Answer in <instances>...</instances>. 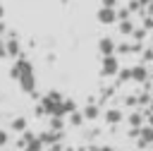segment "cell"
<instances>
[{
    "mask_svg": "<svg viewBox=\"0 0 153 151\" xmlns=\"http://www.w3.org/2000/svg\"><path fill=\"white\" fill-rule=\"evenodd\" d=\"M12 77L19 81V86L24 89V91H33L36 89V79H33V67L26 62V60H17L14 62V67H12Z\"/></svg>",
    "mask_w": 153,
    "mask_h": 151,
    "instance_id": "6da1fadb",
    "label": "cell"
},
{
    "mask_svg": "<svg viewBox=\"0 0 153 151\" xmlns=\"http://www.w3.org/2000/svg\"><path fill=\"white\" fill-rule=\"evenodd\" d=\"M117 70H120V65H117V58H115V55L103 58V74L112 77V74H117Z\"/></svg>",
    "mask_w": 153,
    "mask_h": 151,
    "instance_id": "7a4b0ae2",
    "label": "cell"
},
{
    "mask_svg": "<svg viewBox=\"0 0 153 151\" xmlns=\"http://www.w3.org/2000/svg\"><path fill=\"white\" fill-rule=\"evenodd\" d=\"M98 19H100L103 24H115V22H117V12H115V10H108V7H100V10H98Z\"/></svg>",
    "mask_w": 153,
    "mask_h": 151,
    "instance_id": "3957f363",
    "label": "cell"
},
{
    "mask_svg": "<svg viewBox=\"0 0 153 151\" xmlns=\"http://www.w3.org/2000/svg\"><path fill=\"white\" fill-rule=\"evenodd\" d=\"M98 50L103 53V58H108V55H115V41H112V38H100V43H98Z\"/></svg>",
    "mask_w": 153,
    "mask_h": 151,
    "instance_id": "277c9868",
    "label": "cell"
},
{
    "mask_svg": "<svg viewBox=\"0 0 153 151\" xmlns=\"http://www.w3.org/2000/svg\"><path fill=\"white\" fill-rule=\"evenodd\" d=\"M5 50H7V58H14V55H19V41H17V38H10V41H5Z\"/></svg>",
    "mask_w": 153,
    "mask_h": 151,
    "instance_id": "5b68a950",
    "label": "cell"
},
{
    "mask_svg": "<svg viewBox=\"0 0 153 151\" xmlns=\"http://www.w3.org/2000/svg\"><path fill=\"white\" fill-rule=\"evenodd\" d=\"M136 81H143L146 79V67H141V65H136V67H131V72H129Z\"/></svg>",
    "mask_w": 153,
    "mask_h": 151,
    "instance_id": "8992f818",
    "label": "cell"
},
{
    "mask_svg": "<svg viewBox=\"0 0 153 151\" xmlns=\"http://www.w3.org/2000/svg\"><path fill=\"white\" fill-rule=\"evenodd\" d=\"M98 115V108H93V105H88L84 113H81V117H96Z\"/></svg>",
    "mask_w": 153,
    "mask_h": 151,
    "instance_id": "52a82bcc",
    "label": "cell"
},
{
    "mask_svg": "<svg viewBox=\"0 0 153 151\" xmlns=\"http://www.w3.org/2000/svg\"><path fill=\"white\" fill-rule=\"evenodd\" d=\"M120 117H122V113H120V110H110V113H108V122H117Z\"/></svg>",
    "mask_w": 153,
    "mask_h": 151,
    "instance_id": "ba28073f",
    "label": "cell"
},
{
    "mask_svg": "<svg viewBox=\"0 0 153 151\" xmlns=\"http://www.w3.org/2000/svg\"><path fill=\"white\" fill-rule=\"evenodd\" d=\"M141 134H143V141H153V129H151V127H146Z\"/></svg>",
    "mask_w": 153,
    "mask_h": 151,
    "instance_id": "9c48e42d",
    "label": "cell"
},
{
    "mask_svg": "<svg viewBox=\"0 0 153 151\" xmlns=\"http://www.w3.org/2000/svg\"><path fill=\"white\" fill-rule=\"evenodd\" d=\"M120 29H122L124 34H131V31H134V24H131V22H124V24H122Z\"/></svg>",
    "mask_w": 153,
    "mask_h": 151,
    "instance_id": "30bf717a",
    "label": "cell"
},
{
    "mask_svg": "<svg viewBox=\"0 0 153 151\" xmlns=\"http://www.w3.org/2000/svg\"><path fill=\"white\" fill-rule=\"evenodd\" d=\"M12 127H14V129H26V122L19 117V120H14V122H12Z\"/></svg>",
    "mask_w": 153,
    "mask_h": 151,
    "instance_id": "8fae6325",
    "label": "cell"
},
{
    "mask_svg": "<svg viewBox=\"0 0 153 151\" xmlns=\"http://www.w3.org/2000/svg\"><path fill=\"white\" fill-rule=\"evenodd\" d=\"M103 2V7H108V10H115L117 7V0H100Z\"/></svg>",
    "mask_w": 153,
    "mask_h": 151,
    "instance_id": "7c38bea8",
    "label": "cell"
},
{
    "mask_svg": "<svg viewBox=\"0 0 153 151\" xmlns=\"http://www.w3.org/2000/svg\"><path fill=\"white\" fill-rule=\"evenodd\" d=\"M84 117H81V113H72V125H79Z\"/></svg>",
    "mask_w": 153,
    "mask_h": 151,
    "instance_id": "4fadbf2b",
    "label": "cell"
},
{
    "mask_svg": "<svg viewBox=\"0 0 153 151\" xmlns=\"http://www.w3.org/2000/svg\"><path fill=\"white\" fill-rule=\"evenodd\" d=\"M5 144H7V132L0 129V146H5Z\"/></svg>",
    "mask_w": 153,
    "mask_h": 151,
    "instance_id": "5bb4252c",
    "label": "cell"
},
{
    "mask_svg": "<svg viewBox=\"0 0 153 151\" xmlns=\"http://www.w3.org/2000/svg\"><path fill=\"white\" fill-rule=\"evenodd\" d=\"M0 58H7V50H5V41L0 38Z\"/></svg>",
    "mask_w": 153,
    "mask_h": 151,
    "instance_id": "9a60e30c",
    "label": "cell"
},
{
    "mask_svg": "<svg viewBox=\"0 0 153 151\" xmlns=\"http://www.w3.org/2000/svg\"><path fill=\"white\" fill-rule=\"evenodd\" d=\"M2 31H5V24H2V22H0V34H2Z\"/></svg>",
    "mask_w": 153,
    "mask_h": 151,
    "instance_id": "2e32d148",
    "label": "cell"
},
{
    "mask_svg": "<svg viewBox=\"0 0 153 151\" xmlns=\"http://www.w3.org/2000/svg\"><path fill=\"white\" fill-rule=\"evenodd\" d=\"M2 14H5V10H2V5H0V19H2Z\"/></svg>",
    "mask_w": 153,
    "mask_h": 151,
    "instance_id": "e0dca14e",
    "label": "cell"
},
{
    "mask_svg": "<svg viewBox=\"0 0 153 151\" xmlns=\"http://www.w3.org/2000/svg\"><path fill=\"white\" fill-rule=\"evenodd\" d=\"M148 10H151V12H153V2H151V7H148Z\"/></svg>",
    "mask_w": 153,
    "mask_h": 151,
    "instance_id": "ac0fdd59",
    "label": "cell"
},
{
    "mask_svg": "<svg viewBox=\"0 0 153 151\" xmlns=\"http://www.w3.org/2000/svg\"><path fill=\"white\" fill-rule=\"evenodd\" d=\"M151 125H153V115H151Z\"/></svg>",
    "mask_w": 153,
    "mask_h": 151,
    "instance_id": "d6986e66",
    "label": "cell"
},
{
    "mask_svg": "<svg viewBox=\"0 0 153 151\" xmlns=\"http://www.w3.org/2000/svg\"><path fill=\"white\" fill-rule=\"evenodd\" d=\"M143 2H148V0H143Z\"/></svg>",
    "mask_w": 153,
    "mask_h": 151,
    "instance_id": "ffe728a7",
    "label": "cell"
}]
</instances>
